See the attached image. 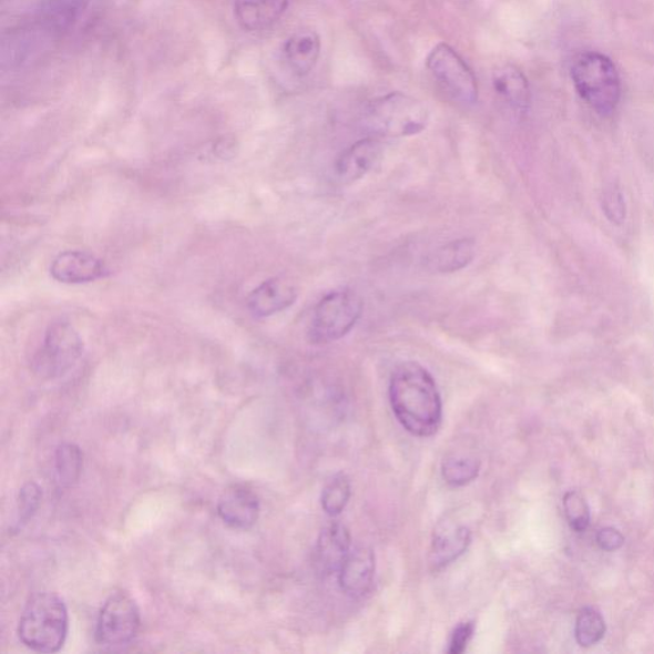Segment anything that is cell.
<instances>
[{"label": "cell", "mask_w": 654, "mask_h": 654, "mask_svg": "<svg viewBox=\"0 0 654 654\" xmlns=\"http://www.w3.org/2000/svg\"><path fill=\"white\" fill-rule=\"evenodd\" d=\"M283 60L298 78L311 73L321 54V39L314 30L293 33L283 45Z\"/></svg>", "instance_id": "16"}, {"label": "cell", "mask_w": 654, "mask_h": 654, "mask_svg": "<svg viewBox=\"0 0 654 654\" xmlns=\"http://www.w3.org/2000/svg\"><path fill=\"white\" fill-rule=\"evenodd\" d=\"M480 461L472 458L452 457L442 463L443 480L452 488H461L476 480L480 474Z\"/></svg>", "instance_id": "24"}, {"label": "cell", "mask_w": 654, "mask_h": 654, "mask_svg": "<svg viewBox=\"0 0 654 654\" xmlns=\"http://www.w3.org/2000/svg\"><path fill=\"white\" fill-rule=\"evenodd\" d=\"M572 80L578 94L595 113L611 115L622 99V80L614 62L597 52L575 58Z\"/></svg>", "instance_id": "3"}, {"label": "cell", "mask_w": 654, "mask_h": 654, "mask_svg": "<svg viewBox=\"0 0 654 654\" xmlns=\"http://www.w3.org/2000/svg\"><path fill=\"white\" fill-rule=\"evenodd\" d=\"M350 541V533L343 524L334 523L325 528L316 549V563L320 572H339L343 561L351 550Z\"/></svg>", "instance_id": "19"}, {"label": "cell", "mask_w": 654, "mask_h": 654, "mask_svg": "<svg viewBox=\"0 0 654 654\" xmlns=\"http://www.w3.org/2000/svg\"><path fill=\"white\" fill-rule=\"evenodd\" d=\"M351 494L350 482L346 474L334 476L325 486L321 497V505L325 513L338 517L347 508Z\"/></svg>", "instance_id": "23"}, {"label": "cell", "mask_w": 654, "mask_h": 654, "mask_svg": "<svg viewBox=\"0 0 654 654\" xmlns=\"http://www.w3.org/2000/svg\"><path fill=\"white\" fill-rule=\"evenodd\" d=\"M426 67L451 100L463 105L478 102L480 88L476 74L456 49L446 43L436 45L427 57Z\"/></svg>", "instance_id": "6"}, {"label": "cell", "mask_w": 654, "mask_h": 654, "mask_svg": "<svg viewBox=\"0 0 654 654\" xmlns=\"http://www.w3.org/2000/svg\"><path fill=\"white\" fill-rule=\"evenodd\" d=\"M384 147L379 140L367 137L348 147L335 163V175L340 183L350 184L362 180L379 164Z\"/></svg>", "instance_id": "11"}, {"label": "cell", "mask_w": 654, "mask_h": 654, "mask_svg": "<svg viewBox=\"0 0 654 654\" xmlns=\"http://www.w3.org/2000/svg\"><path fill=\"white\" fill-rule=\"evenodd\" d=\"M297 297L296 285L278 276L259 284L251 293L247 306L251 314L258 318L270 317L295 305Z\"/></svg>", "instance_id": "13"}, {"label": "cell", "mask_w": 654, "mask_h": 654, "mask_svg": "<svg viewBox=\"0 0 654 654\" xmlns=\"http://www.w3.org/2000/svg\"><path fill=\"white\" fill-rule=\"evenodd\" d=\"M564 510L568 522L575 532H584L589 528L590 508L580 492L570 491L565 494Z\"/></svg>", "instance_id": "26"}, {"label": "cell", "mask_w": 654, "mask_h": 654, "mask_svg": "<svg viewBox=\"0 0 654 654\" xmlns=\"http://www.w3.org/2000/svg\"><path fill=\"white\" fill-rule=\"evenodd\" d=\"M492 88L502 102L515 112H525L531 104L530 82L514 64L497 67L492 72Z\"/></svg>", "instance_id": "18"}, {"label": "cell", "mask_w": 654, "mask_h": 654, "mask_svg": "<svg viewBox=\"0 0 654 654\" xmlns=\"http://www.w3.org/2000/svg\"><path fill=\"white\" fill-rule=\"evenodd\" d=\"M82 354L83 341L74 327L69 323H54L32 359V370L44 379H57L69 372Z\"/></svg>", "instance_id": "8"}, {"label": "cell", "mask_w": 654, "mask_h": 654, "mask_svg": "<svg viewBox=\"0 0 654 654\" xmlns=\"http://www.w3.org/2000/svg\"><path fill=\"white\" fill-rule=\"evenodd\" d=\"M390 405L399 423L416 438H430L442 421V401L432 375L417 362L400 364L392 372Z\"/></svg>", "instance_id": "1"}, {"label": "cell", "mask_w": 654, "mask_h": 654, "mask_svg": "<svg viewBox=\"0 0 654 654\" xmlns=\"http://www.w3.org/2000/svg\"><path fill=\"white\" fill-rule=\"evenodd\" d=\"M364 299L350 288L333 290L316 305L307 338L315 346L346 337L364 314Z\"/></svg>", "instance_id": "5"}, {"label": "cell", "mask_w": 654, "mask_h": 654, "mask_svg": "<svg viewBox=\"0 0 654 654\" xmlns=\"http://www.w3.org/2000/svg\"><path fill=\"white\" fill-rule=\"evenodd\" d=\"M69 610L60 595L40 592L24 606L19 629L20 641L39 653L60 652L69 635Z\"/></svg>", "instance_id": "2"}, {"label": "cell", "mask_w": 654, "mask_h": 654, "mask_svg": "<svg viewBox=\"0 0 654 654\" xmlns=\"http://www.w3.org/2000/svg\"><path fill=\"white\" fill-rule=\"evenodd\" d=\"M108 270L102 262L85 251H65L50 266V275L64 284L91 283L104 278Z\"/></svg>", "instance_id": "12"}, {"label": "cell", "mask_w": 654, "mask_h": 654, "mask_svg": "<svg viewBox=\"0 0 654 654\" xmlns=\"http://www.w3.org/2000/svg\"><path fill=\"white\" fill-rule=\"evenodd\" d=\"M41 500H43V491H41L38 483L29 482L23 484L19 493V499H17V530H22L35 517L41 505Z\"/></svg>", "instance_id": "25"}, {"label": "cell", "mask_w": 654, "mask_h": 654, "mask_svg": "<svg viewBox=\"0 0 654 654\" xmlns=\"http://www.w3.org/2000/svg\"><path fill=\"white\" fill-rule=\"evenodd\" d=\"M288 6L289 0H236L234 17L243 30L264 31L282 19Z\"/></svg>", "instance_id": "17"}, {"label": "cell", "mask_w": 654, "mask_h": 654, "mask_svg": "<svg viewBox=\"0 0 654 654\" xmlns=\"http://www.w3.org/2000/svg\"><path fill=\"white\" fill-rule=\"evenodd\" d=\"M476 257V242L472 238H460L447 243L436 249L427 264L432 272L441 274L457 273L463 270L469 264H472Z\"/></svg>", "instance_id": "20"}, {"label": "cell", "mask_w": 654, "mask_h": 654, "mask_svg": "<svg viewBox=\"0 0 654 654\" xmlns=\"http://www.w3.org/2000/svg\"><path fill=\"white\" fill-rule=\"evenodd\" d=\"M89 6L90 0H40L24 23L52 45L79 23Z\"/></svg>", "instance_id": "9"}, {"label": "cell", "mask_w": 654, "mask_h": 654, "mask_svg": "<svg viewBox=\"0 0 654 654\" xmlns=\"http://www.w3.org/2000/svg\"><path fill=\"white\" fill-rule=\"evenodd\" d=\"M602 207L611 223L622 224L625 221L626 206L622 191L617 188L605 191Z\"/></svg>", "instance_id": "27"}, {"label": "cell", "mask_w": 654, "mask_h": 654, "mask_svg": "<svg viewBox=\"0 0 654 654\" xmlns=\"http://www.w3.org/2000/svg\"><path fill=\"white\" fill-rule=\"evenodd\" d=\"M472 542V532L464 524L447 523L435 532L429 553V564L433 572L454 563Z\"/></svg>", "instance_id": "15"}, {"label": "cell", "mask_w": 654, "mask_h": 654, "mask_svg": "<svg viewBox=\"0 0 654 654\" xmlns=\"http://www.w3.org/2000/svg\"><path fill=\"white\" fill-rule=\"evenodd\" d=\"M82 451L74 443H62L55 452V480L61 489H70L78 483L82 472Z\"/></svg>", "instance_id": "21"}, {"label": "cell", "mask_w": 654, "mask_h": 654, "mask_svg": "<svg viewBox=\"0 0 654 654\" xmlns=\"http://www.w3.org/2000/svg\"><path fill=\"white\" fill-rule=\"evenodd\" d=\"M141 614L129 593L115 592L99 611L95 640L105 650L127 647L139 635Z\"/></svg>", "instance_id": "7"}, {"label": "cell", "mask_w": 654, "mask_h": 654, "mask_svg": "<svg viewBox=\"0 0 654 654\" xmlns=\"http://www.w3.org/2000/svg\"><path fill=\"white\" fill-rule=\"evenodd\" d=\"M430 112L419 100L405 92H389L368 105L366 124L385 137H410L429 125Z\"/></svg>", "instance_id": "4"}, {"label": "cell", "mask_w": 654, "mask_h": 654, "mask_svg": "<svg viewBox=\"0 0 654 654\" xmlns=\"http://www.w3.org/2000/svg\"><path fill=\"white\" fill-rule=\"evenodd\" d=\"M474 631L476 626L472 622L459 624L451 634L448 652L450 654L463 653L468 643L471 642Z\"/></svg>", "instance_id": "28"}, {"label": "cell", "mask_w": 654, "mask_h": 654, "mask_svg": "<svg viewBox=\"0 0 654 654\" xmlns=\"http://www.w3.org/2000/svg\"><path fill=\"white\" fill-rule=\"evenodd\" d=\"M597 542L602 550L612 552L623 546L624 537L614 528H605V530L600 531Z\"/></svg>", "instance_id": "29"}, {"label": "cell", "mask_w": 654, "mask_h": 654, "mask_svg": "<svg viewBox=\"0 0 654 654\" xmlns=\"http://www.w3.org/2000/svg\"><path fill=\"white\" fill-rule=\"evenodd\" d=\"M375 569L376 560L371 549H351L339 569L341 590L350 597H362L371 589Z\"/></svg>", "instance_id": "14"}, {"label": "cell", "mask_w": 654, "mask_h": 654, "mask_svg": "<svg viewBox=\"0 0 654 654\" xmlns=\"http://www.w3.org/2000/svg\"><path fill=\"white\" fill-rule=\"evenodd\" d=\"M606 633L605 619L600 614V611L586 607L578 615L575 624V638L582 647H592V645L601 642Z\"/></svg>", "instance_id": "22"}, {"label": "cell", "mask_w": 654, "mask_h": 654, "mask_svg": "<svg viewBox=\"0 0 654 654\" xmlns=\"http://www.w3.org/2000/svg\"><path fill=\"white\" fill-rule=\"evenodd\" d=\"M217 515L233 530L247 531L259 517L257 494L245 484H233L226 489L217 501Z\"/></svg>", "instance_id": "10"}]
</instances>
